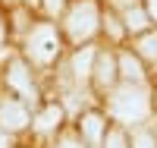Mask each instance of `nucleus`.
I'll return each instance as SVG.
<instances>
[{"instance_id":"nucleus-1","label":"nucleus","mask_w":157,"mask_h":148,"mask_svg":"<svg viewBox=\"0 0 157 148\" xmlns=\"http://www.w3.org/2000/svg\"><path fill=\"white\" fill-rule=\"evenodd\" d=\"M110 114L120 120V123H141V120L151 114L148 91L138 88V85H123V88H116L113 98H110Z\"/></svg>"},{"instance_id":"nucleus-2","label":"nucleus","mask_w":157,"mask_h":148,"mask_svg":"<svg viewBox=\"0 0 157 148\" xmlns=\"http://www.w3.org/2000/svg\"><path fill=\"white\" fill-rule=\"evenodd\" d=\"M98 6H94V0H75L72 10L66 13V29L72 35V41H82V38H91V32L98 29Z\"/></svg>"},{"instance_id":"nucleus-3","label":"nucleus","mask_w":157,"mask_h":148,"mask_svg":"<svg viewBox=\"0 0 157 148\" xmlns=\"http://www.w3.org/2000/svg\"><path fill=\"white\" fill-rule=\"evenodd\" d=\"M60 54V38L54 32V25H38L29 35V57L35 63H50Z\"/></svg>"},{"instance_id":"nucleus-4","label":"nucleus","mask_w":157,"mask_h":148,"mask_svg":"<svg viewBox=\"0 0 157 148\" xmlns=\"http://www.w3.org/2000/svg\"><path fill=\"white\" fill-rule=\"evenodd\" d=\"M6 82L19 91V95L25 98V101H35L38 98V91H35V85H32V73L25 70V63L22 60H13L10 63V73H6Z\"/></svg>"},{"instance_id":"nucleus-5","label":"nucleus","mask_w":157,"mask_h":148,"mask_svg":"<svg viewBox=\"0 0 157 148\" xmlns=\"http://www.w3.org/2000/svg\"><path fill=\"white\" fill-rule=\"evenodd\" d=\"M0 126L16 132V129H25L29 126V110L19 104V101H3L0 104Z\"/></svg>"},{"instance_id":"nucleus-6","label":"nucleus","mask_w":157,"mask_h":148,"mask_svg":"<svg viewBox=\"0 0 157 148\" xmlns=\"http://www.w3.org/2000/svg\"><path fill=\"white\" fill-rule=\"evenodd\" d=\"M91 76L98 79L101 88L113 85V79H116V60L110 57V54H98V57H94V70H91Z\"/></svg>"},{"instance_id":"nucleus-7","label":"nucleus","mask_w":157,"mask_h":148,"mask_svg":"<svg viewBox=\"0 0 157 148\" xmlns=\"http://www.w3.org/2000/svg\"><path fill=\"white\" fill-rule=\"evenodd\" d=\"M116 66H120V76L129 85H138L141 79H145V70H141L138 57H132V54H120V57H116Z\"/></svg>"},{"instance_id":"nucleus-8","label":"nucleus","mask_w":157,"mask_h":148,"mask_svg":"<svg viewBox=\"0 0 157 148\" xmlns=\"http://www.w3.org/2000/svg\"><path fill=\"white\" fill-rule=\"evenodd\" d=\"M94 57H98V54L91 50V47H82V50L72 57V73H75L78 82H85V79L91 76V70H94V66H91V63H94Z\"/></svg>"},{"instance_id":"nucleus-9","label":"nucleus","mask_w":157,"mask_h":148,"mask_svg":"<svg viewBox=\"0 0 157 148\" xmlns=\"http://www.w3.org/2000/svg\"><path fill=\"white\" fill-rule=\"evenodd\" d=\"M104 117H98V114H85L82 117V132H85V139H88V145H98L101 142V136H104Z\"/></svg>"},{"instance_id":"nucleus-10","label":"nucleus","mask_w":157,"mask_h":148,"mask_svg":"<svg viewBox=\"0 0 157 148\" xmlns=\"http://www.w3.org/2000/svg\"><path fill=\"white\" fill-rule=\"evenodd\" d=\"M60 120H63V110L54 104V107H44L41 114H38V120H35V129L38 132H50V129H57L60 126Z\"/></svg>"},{"instance_id":"nucleus-11","label":"nucleus","mask_w":157,"mask_h":148,"mask_svg":"<svg viewBox=\"0 0 157 148\" xmlns=\"http://www.w3.org/2000/svg\"><path fill=\"white\" fill-rule=\"evenodd\" d=\"M138 54L145 60H154L157 63V32H148V35L138 38Z\"/></svg>"},{"instance_id":"nucleus-12","label":"nucleus","mask_w":157,"mask_h":148,"mask_svg":"<svg viewBox=\"0 0 157 148\" xmlns=\"http://www.w3.org/2000/svg\"><path fill=\"white\" fill-rule=\"evenodd\" d=\"M148 25V13L145 10H138V6H129L126 10V29L129 32H141Z\"/></svg>"},{"instance_id":"nucleus-13","label":"nucleus","mask_w":157,"mask_h":148,"mask_svg":"<svg viewBox=\"0 0 157 148\" xmlns=\"http://www.w3.org/2000/svg\"><path fill=\"white\" fill-rule=\"evenodd\" d=\"M132 148H157V142H154V136H148V132H135L132 136Z\"/></svg>"},{"instance_id":"nucleus-14","label":"nucleus","mask_w":157,"mask_h":148,"mask_svg":"<svg viewBox=\"0 0 157 148\" xmlns=\"http://www.w3.org/2000/svg\"><path fill=\"white\" fill-rule=\"evenodd\" d=\"M104 148H126V136H123L120 129H110L107 132V145H104Z\"/></svg>"},{"instance_id":"nucleus-15","label":"nucleus","mask_w":157,"mask_h":148,"mask_svg":"<svg viewBox=\"0 0 157 148\" xmlns=\"http://www.w3.org/2000/svg\"><path fill=\"white\" fill-rule=\"evenodd\" d=\"M57 148H82V142H78V139H75V136H63V139H60V145H57Z\"/></svg>"},{"instance_id":"nucleus-16","label":"nucleus","mask_w":157,"mask_h":148,"mask_svg":"<svg viewBox=\"0 0 157 148\" xmlns=\"http://www.w3.org/2000/svg\"><path fill=\"white\" fill-rule=\"evenodd\" d=\"M44 3H47V10H50V13H57V10L63 6V0H44Z\"/></svg>"},{"instance_id":"nucleus-17","label":"nucleus","mask_w":157,"mask_h":148,"mask_svg":"<svg viewBox=\"0 0 157 148\" xmlns=\"http://www.w3.org/2000/svg\"><path fill=\"white\" fill-rule=\"evenodd\" d=\"M148 16L157 19V0H148Z\"/></svg>"},{"instance_id":"nucleus-18","label":"nucleus","mask_w":157,"mask_h":148,"mask_svg":"<svg viewBox=\"0 0 157 148\" xmlns=\"http://www.w3.org/2000/svg\"><path fill=\"white\" fill-rule=\"evenodd\" d=\"M0 148H10V136L6 132H0Z\"/></svg>"},{"instance_id":"nucleus-19","label":"nucleus","mask_w":157,"mask_h":148,"mask_svg":"<svg viewBox=\"0 0 157 148\" xmlns=\"http://www.w3.org/2000/svg\"><path fill=\"white\" fill-rule=\"evenodd\" d=\"M3 35H6V29H3V22H0V44H3Z\"/></svg>"},{"instance_id":"nucleus-20","label":"nucleus","mask_w":157,"mask_h":148,"mask_svg":"<svg viewBox=\"0 0 157 148\" xmlns=\"http://www.w3.org/2000/svg\"><path fill=\"white\" fill-rule=\"evenodd\" d=\"M113 3H132V0H113Z\"/></svg>"}]
</instances>
